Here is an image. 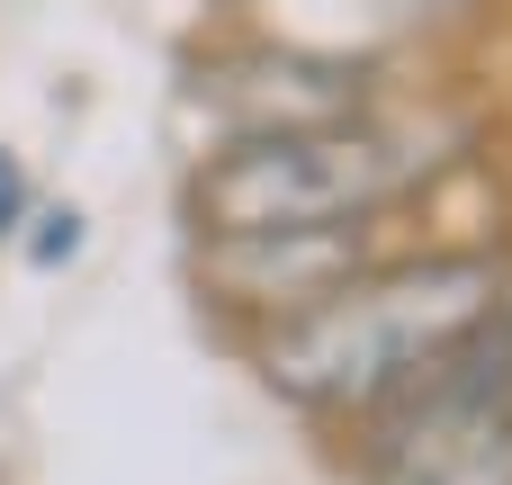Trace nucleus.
Returning <instances> with one entry per match:
<instances>
[{
	"label": "nucleus",
	"mask_w": 512,
	"mask_h": 485,
	"mask_svg": "<svg viewBox=\"0 0 512 485\" xmlns=\"http://www.w3.org/2000/svg\"><path fill=\"white\" fill-rule=\"evenodd\" d=\"M468 144V117H315L225 144L189 180V216L207 234H270V225H333L423 189Z\"/></svg>",
	"instance_id": "f257e3e1"
},
{
	"label": "nucleus",
	"mask_w": 512,
	"mask_h": 485,
	"mask_svg": "<svg viewBox=\"0 0 512 485\" xmlns=\"http://www.w3.org/2000/svg\"><path fill=\"white\" fill-rule=\"evenodd\" d=\"M495 261H414L378 279H342L270 342V387L288 405H378L414 387L450 342L495 315Z\"/></svg>",
	"instance_id": "f03ea898"
},
{
	"label": "nucleus",
	"mask_w": 512,
	"mask_h": 485,
	"mask_svg": "<svg viewBox=\"0 0 512 485\" xmlns=\"http://www.w3.org/2000/svg\"><path fill=\"white\" fill-rule=\"evenodd\" d=\"M423 378L432 387L387 441L378 485H512V315H486Z\"/></svg>",
	"instance_id": "7ed1b4c3"
},
{
	"label": "nucleus",
	"mask_w": 512,
	"mask_h": 485,
	"mask_svg": "<svg viewBox=\"0 0 512 485\" xmlns=\"http://www.w3.org/2000/svg\"><path fill=\"white\" fill-rule=\"evenodd\" d=\"M369 261V225L333 216V225H270V234H207V279L225 288V306H315L324 288H342Z\"/></svg>",
	"instance_id": "20e7f679"
},
{
	"label": "nucleus",
	"mask_w": 512,
	"mask_h": 485,
	"mask_svg": "<svg viewBox=\"0 0 512 485\" xmlns=\"http://www.w3.org/2000/svg\"><path fill=\"white\" fill-rule=\"evenodd\" d=\"M369 99V81H360V63H333V54H252V63H225L216 81H207V108H225V117H252V135H270V126H315V117H351Z\"/></svg>",
	"instance_id": "39448f33"
},
{
	"label": "nucleus",
	"mask_w": 512,
	"mask_h": 485,
	"mask_svg": "<svg viewBox=\"0 0 512 485\" xmlns=\"http://www.w3.org/2000/svg\"><path fill=\"white\" fill-rule=\"evenodd\" d=\"M459 9L468 0H261L279 45H306V54H333V63H360V54H378L414 27H441Z\"/></svg>",
	"instance_id": "423d86ee"
},
{
	"label": "nucleus",
	"mask_w": 512,
	"mask_h": 485,
	"mask_svg": "<svg viewBox=\"0 0 512 485\" xmlns=\"http://www.w3.org/2000/svg\"><path fill=\"white\" fill-rule=\"evenodd\" d=\"M81 234H90V225H81V207H45V216H36V234H27V261H36V270H63V261L81 252Z\"/></svg>",
	"instance_id": "0eeeda50"
},
{
	"label": "nucleus",
	"mask_w": 512,
	"mask_h": 485,
	"mask_svg": "<svg viewBox=\"0 0 512 485\" xmlns=\"http://www.w3.org/2000/svg\"><path fill=\"white\" fill-rule=\"evenodd\" d=\"M27 225V171H18V153L0 144V243Z\"/></svg>",
	"instance_id": "6e6552de"
}]
</instances>
